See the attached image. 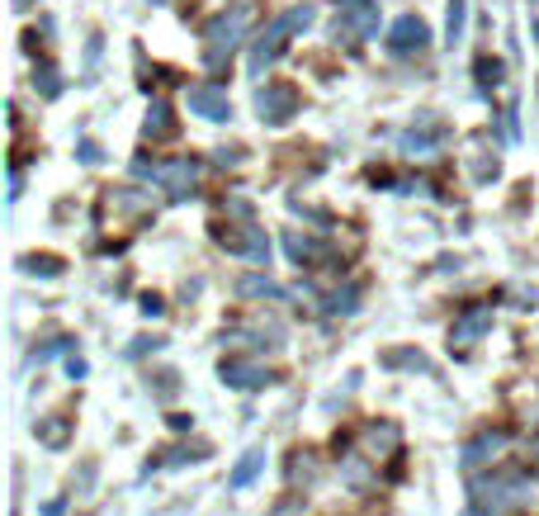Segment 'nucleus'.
I'll return each mask as SVG.
<instances>
[{
    "label": "nucleus",
    "instance_id": "nucleus-1",
    "mask_svg": "<svg viewBox=\"0 0 539 516\" xmlns=\"http://www.w3.org/2000/svg\"><path fill=\"white\" fill-rule=\"evenodd\" d=\"M246 24H251V0H237L232 10L213 14V20L204 24V62L209 66H227L232 53H237L242 39H246Z\"/></svg>",
    "mask_w": 539,
    "mask_h": 516
},
{
    "label": "nucleus",
    "instance_id": "nucleus-2",
    "mask_svg": "<svg viewBox=\"0 0 539 516\" xmlns=\"http://www.w3.org/2000/svg\"><path fill=\"white\" fill-rule=\"evenodd\" d=\"M312 20H317V10H312V5H294L289 14H279V20L270 24L256 43H251V72L261 76L265 66H275V62H279V53L289 47V33H294V29H308Z\"/></svg>",
    "mask_w": 539,
    "mask_h": 516
},
{
    "label": "nucleus",
    "instance_id": "nucleus-3",
    "mask_svg": "<svg viewBox=\"0 0 539 516\" xmlns=\"http://www.w3.org/2000/svg\"><path fill=\"white\" fill-rule=\"evenodd\" d=\"M526 478L520 474H487V478H474V503L468 507H478L483 516H497V512H507V507H520L526 503Z\"/></svg>",
    "mask_w": 539,
    "mask_h": 516
},
{
    "label": "nucleus",
    "instance_id": "nucleus-4",
    "mask_svg": "<svg viewBox=\"0 0 539 516\" xmlns=\"http://www.w3.org/2000/svg\"><path fill=\"white\" fill-rule=\"evenodd\" d=\"M213 242L218 246H227L232 256H246L251 265H270V237H265V228L256 223H242V228H232V223H213Z\"/></svg>",
    "mask_w": 539,
    "mask_h": 516
},
{
    "label": "nucleus",
    "instance_id": "nucleus-5",
    "mask_svg": "<svg viewBox=\"0 0 539 516\" xmlns=\"http://www.w3.org/2000/svg\"><path fill=\"white\" fill-rule=\"evenodd\" d=\"M336 39L346 43H364L379 33V0H341V10H336Z\"/></svg>",
    "mask_w": 539,
    "mask_h": 516
},
{
    "label": "nucleus",
    "instance_id": "nucleus-6",
    "mask_svg": "<svg viewBox=\"0 0 539 516\" xmlns=\"http://www.w3.org/2000/svg\"><path fill=\"white\" fill-rule=\"evenodd\" d=\"M383 47H389L393 57H421L431 47V29L421 14H398L393 29H389V39H383Z\"/></svg>",
    "mask_w": 539,
    "mask_h": 516
},
{
    "label": "nucleus",
    "instance_id": "nucleus-7",
    "mask_svg": "<svg viewBox=\"0 0 539 516\" xmlns=\"http://www.w3.org/2000/svg\"><path fill=\"white\" fill-rule=\"evenodd\" d=\"M256 114H261V124H289L294 114H298V90L294 86H279V81H270V86L256 90Z\"/></svg>",
    "mask_w": 539,
    "mask_h": 516
},
{
    "label": "nucleus",
    "instance_id": "nucleus-8",
    "mask_svg": "<svg viewBox=\"0 0 539 516\" xmlns=\"http://www.w3.org/2000/svg\"><path fill=\"white\" fill-rule=\"evenodd\" d=\"M194 180H199V161H190V157H171V161H161V171H157V185L171 194L175 204L194 199Z\"/></svg>",
    "mask_w": 539,
    "mask_h": 516
},
{
    "label": "nucleus",
    "instance_id": "nucleus-9",
    "mask_svg": "<svg viewBox=\"0 0 539 516\" xmlns=\"http://www.w3.org/2000/svg\"><path fill=\"white\" fill-rule=\"evenodd\" d=\"M445 133H449V128L435 124L431 114H416V124H412L407 133H398V147H402L407 157H435V147L445 142Z\"/></svg>",
    "mask_w": 539,
    "mask_h": 516
},
{
    "label": "nucleus",
    "instance_id": "nucleus-10",
    "mask_svg": "<svg viewBox=\"0 0 539 516\" xmlns=\"http://www.w3.org/2000/svg\"><path fill=\"white\" fill-rule=\"evenodd\" d=\"M507 445H511V436H507V431H492V426H487V431H478L474 441H464L459 464H464L468 474H474V469H483V464L501 460V451H507Z\"/></svg>",
    "mask_w": 539,
    "mask_h": 516
},
{
    "label": "nucleus",
    "instance_id": "nucleus-11",
    "mask_svg": "<svg viewBox=\"0 0 539 516\" xmlns=\"http://www.w3.org/2000/svg\"><path fill=\"white\" fill-rule=\"evenodd\" d=\"M190 114H199V119H209V124H223V119H232V99H227L223 86L199 81V86H190Z\"/></svg>",
    "mask_w": 539,
    "mask_h": 516
},
{
    "label": "nucleus",
    "instance_id": "nucleus-12",
    "mask_svg": "<svg viewBox=\"0 0 539 516\" xmlns=\"http://www.w3.org/2000/svg\"><path fill=\"white\" fill-rule=\"evenodd\" d=\"M492 331V308L487 304H468L459 318H454V327H449V346H474L478 337H487Z\"/></svg>",
    "mask_w": 539,
    "mask_h": 516
},
{
    "label": "nucleus",
    "instance_id": "nucleus-13",
    "mask_svg": "<svg viewBox=\"0 0 539 516\" xmlns=\"http://www.w3.org/2000/svg\"><path fill=\"white\" fill-rule=\"evenodd\" d=\"M218 374H223L227 389H242V393H256V389L270 384V370H261V365H251V360H223Z\"/></svg>",
    "mask_w": 539,
    "mask_h": 516
},
{
    "label": "nucleus",
    "instance_id": "nucleus-14",
    "mask_svg": "<svg viewBox=\"0 0 539 516\" xmlns=\"http://www.w3.org/2000/svg\"><path fill=\"white\" fill-rule=\"evenodd\" d=\"M398 445H402L398 422H369L364 426V460H389V455H398Z\"/></svg>",
    "mask_w": 539,
    "mask_h": 516
},
{
    "label": "nucleus",
    "instance_id": "nucleus-15",
    "mask_svg": "<svg viewBox=\"0 0 539 516\" xmlns=\"http://www.w3.org/2000/svg\"><path fill=\"white\" fill-rule=\"evenodd\" d=\"M175 133V114L166 99H151V109H147V124H142V138L147 142H161V138H171Z\"/></svg>",
    "mask_w": 539,
    "mask_h": 516
},
{
    "label": "nucleus",
    "instance_id": "nucleus-16",
    "mask_svg": "<svg viewBox=\"0 0 539 516\" xmlns=\"http://www.w3.org/2000/svg\"><path fill=\"white\" fill-rule=\"evenodd\" d=\"M261 469H265V451L256 445V451H246V455L237 460V469L227 474V488H246V484H256Z\"/></svg>",
    "mask_w": 539,
    "mask_h": 516
},
{
    "label": "nucleus",
    "instance_id": "nucleus-17",
    "mask_svg": "<svg viewBox=\"0 0 539 516\" xmlns=\"http://www.w3.org/2000/svg\"><path fill=\"white\" fill-rule=\"evenodd\" d=\"M237 294H242V298H284V289H279L265 271H261V275H242V280H237Z\"/></svg>",
    "mask_w": 539,
    "mask_h": 516
},
{
    "label": "nucleus",
    "instance_id": "nucleus-18",
    "mask_svg": "<svg viewBox=\"0 0 539 516\" xmlns=\"http://www.w3.org/2000/svg\"><path fill=\"white\" fill-rule=\"evenodd\" d=\"M317 460H312V451H294V460H289V484H317Z\"/></svg>",
    "mask_w": 539,
    "mask_h": 516
},
{
    "label": "nucleus",
    "instance_id": "nucleus-19",
    "mask_svg": "<svg viewBox=\"0 0 539 516\" xmlns=\"http://www.w3.org/2000/svg\"><path fill=\"white\" fill-rule=\"evenodd\" d=\"M464 20H468V5L464 0H449V14H445V43L449 47L464 39Z\"/></svg>",
    "mask_w": 539,
    "mask_h": 516
},
{
    "label": "nucleus",
    "instance_id": "nucleus-20",
    "mask_svg": "<svg viewBox=\"0 0 539 516\" xmlns=\"http://www.w3.org/2000/svg\"><path fill=\"white\" fill-rule=\"evenodd\" d=\"M355 298H360V289H355V285H346V289H336V294H327V304H322V313H331V318H336V313H355V308H360Z\"/></svg>",
    "mask_w": 539,
    "mask_h": 516
},
{
    "label": "nucleus",
    "instance_id": "nucleus-21",
    "mask_svg": "<svg viewBox=\"0 0 539 516\" xmlns=\"http://www.w3.org/2000/svg\"><path fill=\"white\" fill-rule=\"evenodd\" d=\"M33 86L43 90V99H57L62 95V72L57 66H38V72H33Z\"/></svg>",
    "mask_w": 539,
    "mask_h": 516
},
{
    "label": "nucleus",
    "instance_id": "nucleus-22",
    "mask_svg": "<svg viewBox=\"0 0 539 516\" xmlns=\"http://www.w3.org/2000/svg\"><path fill=\"white\" fill-rule=\"evenodd\" d=\"M383 365H389V370H398V365H402V370H431L421 351H389V356H383Z\"/></svg>",
    "mask_w": 539,
    "mask_h": 516
},
{
    "label": "nucleus",
    "instance_id": "nucleus-23",
    "mask_svg": "<svg viewBox=\"0 0 539 516\" xmlns=\"http://www.w3.org/2000/svg\"><path fill=\"white\" fill-rule=\"evenodd\" d=\"M284 252H289V261H294V265H303V261H308V256L317 252V246H312L308 237H298V232H284Z\"/></svg>",
    "mask_w": 539,
    "mask_h": 516
},
{
    "label": "nucleus",
    "instance_id": "nucleus-24",
    "mask_svg": "<svg viewBox=\"0 0 539 516\" xmlns=\"http://www.w3.org/2000/svg\"><path fill=\"white\" fill-rule=\"evenodd\" d=\"M341 474H346V484H355V488H364V484H369L364 455H346V464H341Z\"/></svg>",
    "mask_w": 539,
    "mask_h": 516
},
{
    "label": "nucleus",
    "instance_id": "nucleus-25",
    "mask_svg": "<svg viewBox=\"0 0 539 516\" xmlns=\"http://www.w3.org/2000/svg\"><path fill=\"white\" fill-rule=\"evenodd\" d=\"M38 441H43V445H62V441H66V417L38 422Z\"/></svg>",
    "mask_w": 539,
    "mask_h": 516
},
{
    "label": "nucleus",
    "instance_id": "nucleus-26",
    "mask_svg": "<svg viewBox=\"0 0 539 516\" xmlns=\"http://www.w3.org/2000/svg\"><path fill=\"white\" fill-rule=\"evenodd\" d=\"M478 86H501V62L497 57H483L478 62Z\"/></svg>",
    "mask_w": 539,
    "mask_h": 516
},
{
    "label": "nucleus",
    "instance_id": "nucleus-27",
    "mask_svg": "<svg viewBox=\"0 0 539 516\" xmlns=\"http://www.w3.org/2000/svg\"><path fill=\"white\" fill-rule=\"evenodd\" d=\"M24 271H29V275H57L62 265H57L53 256H24Z\"/></svg>",
    "mask_w": 539,
    "mask_h": 516
},
{
    "label": "nucleus",
    "instance_id": "nucleus-28",
    "mask_svg": "<svg viewBox=\"0 0 539 516\" xmlns=\"http://www.w3.org/2000/svg\"><path fill=\"white\" fill-rule=\"evenodd\" d=\"M270 516H303V497L289 493V497H279L275 507H270Z\"/></svg>",
    "mask_w": 539,
    "mask_h": 516
},
{
    "label": "nucleus",
    "instance_id": "nucleus-29",
    "mask_svg": "<svg viewBox=\"0 0 539 516\" xmlns=\"http://www.w3.org/2000/svg\"><path fill=\"white\" fill-rule=\"evenodd\" d=\"M76 152H81V161H86V166H99V161H105V157H99V147H95L90 138H81V142H76Z\"/></svg>",
    "mask_w": 539,
    "mask_h": 516
},
{
    "label": "nucleus",
    "instance_id": "nucleus-30",
    "mask_svg": "<svg viewBox=\"0 0 539 516\" xmlns=\"http://www.w3.org/2000/svg\"><path fill=\"white\" fill-rule=\"evenodd\" d=\"M213 161H218V166H237V161H242V152H237V147H232V152H227V147H218Z\"/></svg>",
    "mask_w": 539,
    "mask_h": 516
},
{
    "label": "nucleus",
    "instance_id": "nucleus-31",
    "mask_svg": "<svg viewBox=\"0 0 539 516\" xmlns=\"http://www.w3.org/2000/svg\"><path fill=\"white\" fill-rule=\"evenodd\" d=\"M190 460H204V455H194V451H166V464H190Z\"/></svg>",
    "mask_w": 539,
    "mask_h": 516
},
{
    "label": "nucleus",
    "instance_id": "nucleus-32",
    "mask_svg": "<svg viewBox=\"0 0 539 516\" xmlns=\"http://www.w3.org/2000/svg\"><path fill=\"white\" fill-rule=\"evenodd\" d=\"M171 426H175V431H190L194 417H190V412H171Z\"/></svg>",
    "mask_w": 539,
    "mask_h": 516
},
{
    "label": "nucleus",
    "instance_id": "nucleus-33",
    "mask_svg": "<svg viewBox=\"0 0 539 516\" xmlns=\"http://www.w3.org/2000/svg\"><path fill=\"white\" fill-rule=\"evenodd\" d=\"M142 313H147V318H157V313H161V298L147 294V298H142Z\"/></svg>",
    "mask_w": 539,
    "mask_h": 516
},
{
    "label": "nucleus",
    "instance_id": "nucleus-34",
    "mask_svg": "<svg viewBox=\"0 0 539 516\" xmlns=\"http://www.w3.org/2000/svg\"><path fill=\"white\" fill-rule=\"evenodd\" d=\"M62 507H66V503L57 497V503H47V507H43V516H62Z\"/></svg>",
    "mask_w": 539,
    "mask_h": 516
},
{
    "label": "nucleus",
    "instance_id": "nucleus-35",
    "mask_svg": "<svg viewBox=\"0 0 539 516\" xmlns=\"http://www.w3.org/2000/svg\"><path fill=\"white\" fill-rule=\"evenodd\" d=\"M464 516H483V512H478V507H468V512H464Z\"/></svg>",
    "mask_w": 539,
    "mask_h": 516
}]
</instances>
